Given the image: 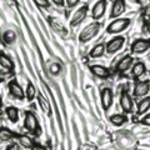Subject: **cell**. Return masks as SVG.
I'll return each mask as SVG.
<instances>
[{
  "mask_svg": "<svg viewBox=\"0 0 150 150\" xmlns=\"http://www.w3.org/2000/svg\"><path fill=\"white\" fill-rule=\"evenodd\" d=\"M100 23L98 21H94V23H90L89 25H86L84 29L81 30V33L79 34V41L80 43H88L90 41L91 39H94L100 31Z\"/></svg>",
  "mask_w": 150,
  "mask_h": 150,
  "instance_id": "obj_1",
  "label": "cell"
},
{
  "mask_svg": "<svg viewBox=\"0 0 150 150\" xmlns=\"http://www.w3.org/2000/svg\"><path fill=\"white\" fill-rule=\"evenodd\" d=\"M24 128L26 131H29L30 134L38 135L40 134V125H39V120L35 116V114L33 111H26L25 112V118H24Z\"/></svg>",
  "mask_w": 150,
  "mask_h": 150,
  "instance_id": "obj_2",
  "label": "cell"
},
{
  "mask_svg": "<svg viewBox=\"0 0 150 150\" xmlns=\"http://www.w3.org/2000/svg\"><path fill=\"white\" fill-rule=\"evenodd\" d=\"M130 25V19L129 18H118L114 21H111L106 28L108 34H119V33L128 29Z\"/></svg>",
  "mask_w": 150,
  "mask_h": 150,
  "instance_id": "obj_3",
  "label": "cell"
},
{
  "mask_svg": "<svg viewBox=\"0 0 150 150\" xmlns=\"http://www.w3.org/2000/svg\"><path fill=\"white\" fill-rule=\"evenodd\" d=\"M125 44V38L124 36H115L110 41H108L105 45V50L109 54H115L123 48Z\"/></svg>",
  "mask_w": 150,
  "mask_h": 150,
  "instance_id": "obj_4",
  "label": "cell"
},
{
  "mask_svg": "<svg viewBox=\"0 0 150 150\" xmlns=\"http://www.w3.org/2000/svg\"><path fill=\"white\" fill-rule=\"evenodd\" d=\"M88 10H89V6L86 5V4L79 8L78 10L73 14V18H71V20H70V25L71 26H78L79 24H81V23L86 19Z\"/></svg>",
  "mask_w": 150,
  "mask_h": 150,
  "instance_id": "obj_5",
  "label": "cell"
},
{
  "mask_svg": "<svg viewBox=\"0 0 150 150\" xmlns=\"http://www.w3.org/2000/svg\"><path fill=\"white\" fill-rule=\"evenodd\" d=\"M150 49V40L148 39H137L130 46V51L133 54H143Z\"/></svg>",
  "mask_w": 150,
  "mask_h": 150,
  "instance_id": "obj_6",
  "label": "cell"
},
{
  "mask_svg": "<svg viewBox=\"0 0 150 150\" xmlns=\"http://www.w3.org/2000/svg\"><path fill=\"white\" fill-rule=\"evenodd\" d=\"M8 88H9V93H10V95L13 98H15V99H18V100L25 99L24 89L21 88V85L16 80H11L10 83L8 84Z\"/></svg>",
  "mask_w": 150,
  "mask_h": 150,
  "instance_id": "obj_7",
  "label": "cell"
},
{
  "mask_svg": "<svg viewBox=\"0 0 150 150\" xmlns=\"http://www.w3.org/2000/svg\"><path fill=\"white\" fill-rule=\"evenodd\" d=\"M120 106L121 109L124 110L125 114H128V112H131L134 109V104H133V99H131V96L129 95V93L126 91V89H124L123 91L120 94Z\"/></svg>",
  "mask_w": 150,
  "mask_h": 150,
  "instance_id": "obj_8",
  "label": "cell"
},
{
  "mask_svg": "<svg viewBox=\"0 0 150 150\" xmlns=\"http://www.w3.org/2000/svg\"><path fill=\"white\" fill-rule=\"evenodd\" d=\"M114 101V93L110 88H104L101 90V105L105 111L109 110Z\"/></svg>",
  "mask_w": 150,
  "mask_h": 150,
  "instance_id": "obj_9",
  "label": "cell"
},
{
  "mask_svg": "<svg viewBox=\"0 0 150 150\" xmlns=\"http://www.w3.org/2000/svg\"><path fill=\"white\" fill-rule=\"evenodd\" d=\"M106 0H99L98 3H95V5L93 6V10H91V16L95 21L100 20V19L104 16V14L106 11Z\"/></svg>",
  "mask_w": 150,
  "mask_h": 150,
  "instance_id": "obj_10",
  "label": "cell"
},
{
  "mask_svg": "<svg viewBox=\"0 0 150 150\" xmlns=\"http://www.w3.org/2000/svg\"><path fill=\"white\" fill-rule=\"evenodd\" d=\"M126 10V4L125 0H114L111 5V11H110V18L118 19L120 15H123Z\"/></svg>",
  "mask_w": 150,
  "mask_h": 150,
  "instance_id": "obj_11",
  "label": "cell"
},
{
  "mask_svg": "<svg viewBox=\"0 0 150 150\" xmlns=\"http://www.w3.org/2000/svg\"><path fill=\"white\" fill-rule=\"evenodd\" d=\"M134 64V59L131 55H125L120 62L116 64L115 67V71L116 73H125L126 70H129Z\"/></svg>",
  "mask_w": 150,
  "mask_h": 150,
  "instance_id": "obj_12",
  "label": "cell"
},
{
  "mask_svg": "<svg viewBox=\"0 0 150 150\" xmlns=\"http://www.w3.org/2000/svg\"><path fill=\"white\" fill-rule=\"evenodd\" d=\"M150 90V84L148 81H139L135 84L133 95L135 98H145V95H148V93Z\"/></svg>",
  "mask_w": 150,
  "mask_h": 150,
  "instance_id": "obj_13",
  "label": "cell"
},
{
  "mask_svg": "<svg viewBox=\"0 0 150 150\" xmlns=\"http://www.w3.org/2000/svg\"><path fill=\"white\" fill-rule=\"evenodd\" d=\"M90 71L94 76H96L99 79H108L110 76L109 69L103 67V65H90Z\"/></svg>",
  "mask_w": 150,
  "mask_h": 150,
  "instance_id": "obj_14",
  "label": "cell"
},
{
  "mask_svg": "<svg viewBox=\"0 0 150 150\" xmlns=\"http://www.w3.org/2000/svg\"><path fill=\"white\" fill-rule=\"evenodd\" d=\"M145 73H146V67H145V64L143 62H137L135 64H133V67H131V75H133L134 79L140 78Z\"/></svg>",
  "mask_w": 150,
  "mask_h": 150,
  "instance_id": "obj_15",
  "label": "cell"
},
{
  "mask_svg": "<svg viewBox=\"0 0 150 150\" xmlns=\"http://www.w3.org/2000/svg\"><path fill=\"white\" fill-rule=\"evenodd\" d=\"M0 65L8 71H13L14 70V63L11 58L5 53H3V51H0Z\"/></svg>",
  "mask_w": 150,
  "mask_h": 150,
  "instance_id": "obj_16",
  "label": "cell"
},
{
  "mask_svg": "<svg viewBox=\"0 0 150 150\" xmlns=\"http://www.w3.org/2000/svg\"><path fill=\"white\" fill-rule=\"evenodd\" d=\"M16 139H18V144L21 145V146L25 148V149H31L33 145L35 144L34 140H33V138L29 137V135H25V134L16 135Z\"/></svg>",
  "mask_w": 150,
  "mask_h": 150,
  "instance_id": "obj_17",
  "label": "cell"
},
{
  "mask_svg": "<svg viewBox=\"0 0 150 150\" xmlns=\"http://www.w3.org/2000/svg\"><path fill=\"white\" fill-rule=\"evenodd\" d=\"M38 103H39V105H40V108H41V110H43L44 112L48 116H51V106H50V104H49V101L45 99V98L41 95V94H38Z\"/></svg>",
  "mask_w": 150,
  "mask_h": 150,
  "instance_id": "obj_18",
  "label": "cell"
},
{
  "mask_svg": "<svg viewBox=\"0 0 150 150\" xmlns=\"http://www.w3.org/2000/svg\"><path fill=\"white\" fill-rule=\"evenodd\" d=\"M38 96V91H36V88L35 85L33 84L31 81H28V85L25 89V98L28 101H33Z\"/></svg>",
  "mask_w": 150,
  "mask_h": 150,
  "instance_id": "obj_19",
  "label": "cell"
},
{
  "mask_svg": "<svg viewBox=\"0 0 150 150\" xmlns=\"http://www.w3.org/2000/svg\"><path fill=\"white\" fill-rule=\"evenodd\" d=\"M150 109V96H145L144 99H142L138 104V110H137V114L138 115H143L145 114L148 110Z\"/></svg>",
  "mask_w": 150,
  "mask_h": 150,
  "instance_id": "obj_20",
  "label": "cell"
},
{
  "mask_svg": "<svg viewBox=\"0 0 150 150\" xmlns=\"http://www.w3.org/2000/svg\"><path fill=\"white\" fill-rule=\"evenodd\" d=\"M109 121L115 126H121L123 124H125L126 121H128V116H126L125 114H114L109 118Z\"/></svg>",
  "mask_w": 150,
  "mask_h": 150,
  "instance_id": "obj_21",
  "label": "cell"
},
{
  "mask_svg": "<svg viewBox=\"0 0 150 150\" xmlns=\"http://www.w3.org/2000/svg\"><path fill=\"white\" fill-rule=\"evenodd\" d=\"M105 51H106L105 44H98L91 49L89 55H90V58H93V59H98V58H101V56L105 54Z\"/></svg>",
  "mask_w": 150,
  "mask_h": 150,
  "instance_id": "obj_22",
  "label": "cell"
},
{
  "mask_svg": "<svg viewBox=\"0 0 150 150\" xmlns=\"http://www.w3.org/2000/svg\"><path fill=\"white\" fill-rule=\"evenodd\" d=\"M5 114L8 116V119L11 121V123H18L19 120V110L15 106H8L5 109Z\"/></svg>",
  "mask_w": 150,
  "mask_h": 150,
  "instance_id": "obj_23",
  "label": "cell"
},
{
  "mask_svg": "<svg viewBox=\"0 0 150 150\" xmlns=\"http://www.w3.org/2000/svg\"><path fill=\"white\" fill-rule=\"evenodd\" d=\"M16 135L18 134H15L10 129H8V128H0V140H1V142H9V140L16 138Z\"/></svg>",
  "mask_w": 150,
  "mask_h": 150,
  "instance_id": "obj_24",
  "label": "cell"
},
{
  "mask_svg": "<svg viewBox=\"0 0 150 150\" xmlns=\"http://www.w3.org/2000/svg\"><path fill=\"white\" fill-rule=\"evenodd\" d=\"M1 38H3V41L5 44H13L14 41L16 40V34L13 30H6V31L3 33Z\"/></svg>",
  "mask_w": 150,
  "mask_h": 150,
  "instance_id": "obj_25",
  "label": "cell"
},
{
  "mask_svg": "<svg viewBox=\"0 0 150 150\" xmlns=\"http://www.w3.org/2000/svg\"><path fill=\"white\" fill-rule=\"evenodd\" d=\"M49 71L51 75H59L60 71H62V65L59 63H53L49 67Z\"/></svg>",
  "mask_w": 150,
  "mask_h": 150,
  "instance_id": "obj_26",
  "label": "cell"
},
{
  "mask_svg": "<svg viewBox=\"0 0 150 150\" xmlns=\"http://www.w3.org/2000/svg\"><path fill=\"white\" fill-rule=\"evenodd\" d=\"M50 24H51V26H53V29L55 31H64V28L62 26V24L58 23L56 20H54V19H50Z\"/></svg>",
  "mask_w": 150,
  "mask_h": 150,
  "instance_id": "obj_27",
  "label": "cell"
},
{
  "mask_svg": "<svg viewBox=\"0 0 150 150\" xmlns=\"http://www.w3.org/2000/svg\"><path fill=\"white\" fill-rule=\"evenodd\" d=\"M33 1H34L35 5H38L39 8H45V9H48V8L50 6L49 0H33Z\"/></svg>",
  "mask_w": 150,
  "mask_h": 150,
  "instance_id": "obj_28",
  "label": "cell"
},
{
  "mask_svg": "<svg viewBox=\"0 0 150 150\" xmlns=\"http://www.w3.org/2000/svg\"><path fill=\"white\" fill-rule=\"evenodd\" d=\"M79 1H80V0H65V4H67V6L69 9H73L78 5Z\"/></svg>",
  "mask_w": 150,
  "mask_h": 150,
  "instance_id": "obj_29",
  "label": "cell"
},
{
  "mask_svg": "<svg viewBox=\"0 0 150 150\" xmlns=\"http://www.w3.org/2000/svg\"><path fill=\"white\" fill-rule=\"evenodd\" d=\"M140 123H142L143 125H145V126H150V112L143 116L142 120H140Z\"/></svg>",
  "mask_w": 150,
  "mask_h": 150,
  "instance_id": "obj_30",
  "label": "cell"
},
{
  "mask_svg": "<svg viewBox=\"0 0 150 150\" xmlns=\"http://www.w3.org/2000/svg\"><path fill=\"white\" fill-rule=\"evenodd\" d=\"M6 150H20V145H19L18 143H10L8 145Z\"/></svg>",
  "mask_w": 150,
  "mask_h": 150,
  "instance_id": "obj_31",
  "label": "cell"
},
{
  "mask_svg": "<svg viewBox=\"0 0 150 150\" xmlns=\"http://www.w3.org/2000/svg\"><path fill=\"white\" fill-rule=\"evenodd\" d=\"M30 150H48V149H46V146H44V145H41V144H34Z\"/></svg>",
  "mask_w": 150,
  "mask_h": 150,
  "instance_id": "obj_32",
  "label": "cell"
},
{
  "mask_svg": "<svg viewBox=\"0 0 150 150\" xmlns=\"http://www.w3.org/2000/svg\"><path fill=\"white\" fill-rule=\"evenodd\" d=\"M55 5H58V6H63L64 4H65V0H51Z\"/></svg>",
  "mask_w": 150,
  "mask_h": 150,
  "instance_id": "obj_33",
  "label": "cell"
},
{
  "mask_svg": "<svg viewBox=\"0 0 150 150\" xmlns=\"http://www.w3.org/2000/svg\"><path fill=\"white\" fill-rule=\"evenodd\" d=\"M1 106H3V100H1V96H0V109H1Z\"/></svg>",
  "mask_w": 150,
  "mask_h": 150,
  "instance_id": "obj_34",
  "label": "cell"
},
{
  "mask_svg": "<svg viewBox=\"0 0 150 150\" xmlns=\"http://www.w3.org/2000/svg\"><path fill=\"white\" fill-rule=\"evenodd\" d=\"M148 33H149V34H150V25L148 26Z\"/></svg>",
  "mask_w": 150,
  "mask_h": 150,
  "instance_id": "obj_35",
  "label": "cell"
},
{
  "mask_svg": "<svg viewBox=\"0 0 150 150\" xmlns=\"http://www.w3.org/2000/svg\"><path fill=\"white\" fill-rule=\"evenodd\" d=\"M135 1H138V3H140V1H142V0H135Z\"/></svg>",
  "mask_w": 150,
  "mask_h": 150,
  "instance_id": "obj_36",
  "label": "cell"
},
{
  "mask_svg": "<svg viewBox=\"0 0 150 150\" xmlns=\"http://www.w3.org/2000/svg\"><path fill=\"white\" fill-rule=\"evenodd\" d=\"M0 75H1V73H0Z\"/></svg>",
  "mask_w": 150,
  "mask_h": 150,
  "instance_id": "obj_37",
  "label": "cell"
}]
</instances>
